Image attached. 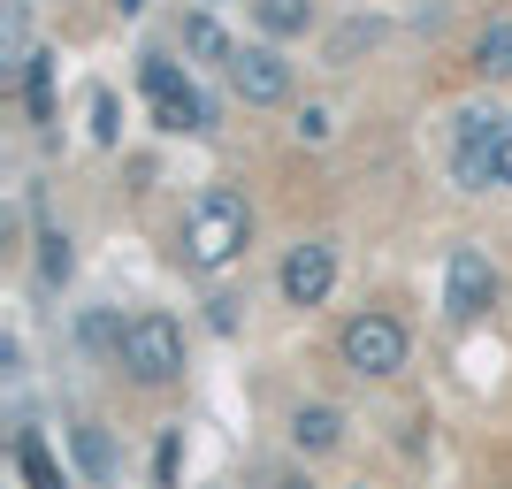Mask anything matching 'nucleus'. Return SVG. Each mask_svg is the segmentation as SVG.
Here are the masks:
<instances>
[{
    "label": "nucleus",
    "instance_id": "1",
    "mask_svg": "<svg viewBox=\"0 0 512 489\" xmlns=\"http://www.w3.org/2000/svg\"><path fill=\"white\" fill-rule=\"evenodd\" d=\"M245 245H253V207H245V192L207 184V192L192 199V222H184V260L214 276V268H230Z\"/></svg>",
    "mask_w": 512,
    "mask_h": 489
},
{
    "label": "nucleus",
    "instance_id": "2",
    "mask_svg": "<svg viewBox=\"0 0 512 489\" xmlns=\"http://www.w3.org/2000/svg\"><path fill=\"white\" fill-rule=\"evenodd\" d=\"M115 352H123L130 383L161 390V383H176V375H184V321H169V314H138L123 337H115Z\"/></svg>",
    "mask_w": 512,
    "mask_h": 489
},
{
    "label": "nucleus",
    "instance_id": "3",
    "mask_svg": "<svg viewBox=\"0 0 512 489\" xmlns=\"http://www.w3.org/2000/svg\"><path fill=\"white\" fill-rule=\"evenodd\" d=\"M337 344H344V367H352V375H398V367H406V321L398 314H352Z\"/></svg>",
    "mask_w": 512,
    "mask_h": 489
},
{
    "label": "nucleus",
    "instance_id": "4",
    "mask_svg": "<svg viewBox=\"0 0 512 489\" xmlns=\"http://www.w3.org/2000/svg\"><path fill=\"white\" fill-rule=\"evenodd\" d=\"M138 85H146V107H153V123H161V130H207V100H199V85H192L176 62L146 54Z\"/></svg>",
    "mask_w": 512,
    "mask_h": 489
},
{
    "label": "nucleus",
    "instance_id": "5",
    "mask_svg": "<svg viewBox=\"0 0 512 489\" xmlns=\"http://www.w3.org/2000/svg\"><path fill=\"white\" fill-rule=\"evenodd\" d=\"M230 85H237L245 107H283V100H291V62H283L276 46H237Z\"/></svg>",
    "mask_w": 512,
    "mask_h": 489
},
{
    "label": "nucleus",
    "instance_id": "6",
    "mask_svg": "<svg viewBox=\"0 0 512 489\" xmlns=\"http://www.w3.org/2000/svg\"><path fill=\"white\" fill-rule=\"evenodd\" d=\"M490 298H497V268L482 253H451V268H444V314L451 321H482V314H490Z\"/></svg>",
    "mask_w": 512,
    "mask_h": 489
},
{
    "label": "nucleus",
    "instance_id": "7",
    "mask_svg": "<svg viewBox=\"0 0 512 489\" xmlns=\"http://www.w3.org/2000/svg\"><path fill=\"white\" fill-rule=\"evenodd\" d=\"M329 283H337V253H329V245H291V253H283V298H291V306H321Z\"/></svg>",
    "mask_w": 512,
    "mask_h": 489
},
{
    "label": "nucleus",
    "instance_id": "8",
    "mask_svg": "<svg viewBox=\"0 0 512 489\" xmlns=\"http://www.w3.org/2000/svg\"><path fill=\"white\" fill-rule=\"evenodd\" d=\"M291 436H299V451H337V436H344L337 405H299V413H291Z\"/></svg>",
    "mask_w": 512,
    "mask_h": 489
},
{
    "label": "nucleus",
    "instance_id": "9",
    "mask_svg": "<svg viewBox=\"0 0 512 489\" xmlns=\"http://www.w3.org/2000/svg\"><path fill=\"white\" fill-rule=\"evenodd\" d=\"M474 69H482V77H512V16L482 23V39H474Z\"/></svg>",
    "mask_w": 512,
    "mask_h": 489
},
{
    "label": "nucleus",
    "instance_id": "10",
    "mask_svg": "<svg viewBox=\"0 0 512 489\" xmlns=\"http://www.w3.org/2000/svg\"><path fill=\"white\" fill-rule=\"evenodd\" d=\"M16 474H23V489H62V467H54V451H46L31 428L16 436Z\"/></svg>",
    "mask_w": 512,
    "mask_h": 489
},
{
    "label": "nucleus",
    "instance_id": "11",
    "mask_svg": "<svg viewBox=\"0 0 512 489\" xmlns=\"http://www.w3.org/2000/svg\"><path fill=\"white\" fill-rule=\"evenodd\" d=\"M253 16H260L268 39H299L306 23H314V8H306V0H253Z\"/></svg>",
    "mask_w": 512,
    "mask_h": 489
},
{
    "label": "nucleus",
    "instance_id": "12",
    "mask_svg": "<svg viewBox=\"0 0 512 489\" xmlns=\"http://www.w3.org/2000/svg\"><path fill=\"white\" fill-rule=\"evenodd\" d=\"M497 146H505V138H497ZM497 146H459L451 153V176H459L467 192H490L497 184Z\"/></svg>",
    "mask_w": 512,
    "mask_h": 489
},
{
    "label": "nucleus",
    "instance_id": "13",
    "mask_svg": "<svg viewBox=\"0 0 512 489\" xmlns=\"http://www.w3.org/2000/svg\"><path fill=\"white\" fill-rule=\"evenodd\" d=\"M184 39H192V54H207V62H222V69L237 62V46L222 39V23H214V16H192V23H184Z\"/></svg>",
    "mask_w": 512,
    "mask_h": 489
},
{
    "label": "nucleus",
    "instance_id": "14",
    "mask_svg": "<svg viewBox=\"0 0 512 489\" xmlns=\"http://www.w3.org/2000/svg\"><path fill=\"white\" fill-rule=\"evenodd\" d=\"M39 276H46V283L69 276V237H62V230H39Z\"/></svg>",
    "mask_w": 512,
    "mask_h": 489
},
{
    "label": "nucleus",
    "instance_id": "15",
    "mask_svg": "<svg viewBox=\"0 0 512 489\" xmlns=\"http://www.w3.org/2000/svg\"><path fill=\"white\" fill-rule=\"evenodd\" d=\"M329 130H337L329 107H306V115H299V138H306V146H329Z\"/></svg>",
    "mask_w": 512,
    "mask_h": 489
},
{
    "label": "nucleus",
    "instance_id": "16",
    "mask_svg": "<svg viewBox=\"0 0 512 489\" xmlns=\"http://www.w3.org/2000/svg\"><path fill=\"white\" fill-rule=\"evenodd\" d=\"M77 451H85V467L107 482V436H100V428H77Z\"/></svg>",
    "mask_w": 512,
    "mask_h": 489
},
{
    "label": "nucleus",
    "instance_id": "17",
    "mask_svg": "<svg viewBox=\"0 0 512 489\" xmlns=\"http://www.w3.org/2000/svg\"><path fill=\"white\" fill-rule=\"evenodd\" d=\"M92 130H100V138H115V100H107V92H92Z\"/></svg>",
    "mask_w": 512,
    "mask_h": 489
},
{
    "label": "nucleus",
    "instance_id": "18",
    "mask_svg": "<svg viewBox=\"0 0 512 489\" xmlns=\"http://www.w3.org/2000/svg\"><path fill=\"white\" fill-rule=\"evenodd\" d=\"M497 184L512 192V123H505V146H497Z\"/></svg>",
    "mask_w": 512,
    "mask_h": 489
},
{
    "label": "nucleus",
    "instance_id": "19",
    "mask_svg": "<svg viewBox=\"0 0 512 489\" xmlns=\"http://www.w3.org/2000/svg\"><path fill=\"white\" fill-rule=\"evenodd\" d=\"M268 489H314V482H299V474H283V482H268Z\"/></svg>",
    "mask_w": 512,
    "mask_h": 489
}]
</instances>
